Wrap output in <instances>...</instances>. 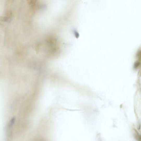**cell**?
I'll return each instance as SVG.
<instances>
[{"mask_svg":"<svg viewBox=\"0 0 141 141\" xmlns=\"http://www.w3.org/2000/svg\"><path fill=\"white\" fill-rule=\"evenodd\" d=\"M15 122V118H13L9 121L7 125L6 130V140L5 141H10L12 136L13 129Z\"/></svg>","mask_w":141,"mask_h":141,"instance_id":"cell-1","label":"cell"}]
</instances>
